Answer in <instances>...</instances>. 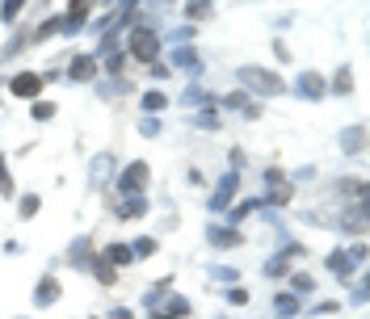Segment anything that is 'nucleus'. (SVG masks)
Here are the masks:
<instances>
[{
  "instance_id": "f257e3e1",
  "label": "nucleus",
  "mask_w": 370,
  "mask_h": 319,
  "mask_svg": "<svg viewBox=\"0 0 370 319\" xmlns=\"http://www.w3.org/2000/svg\"><path fill=\"white\" fill-rule=\"evenodd\" d=\"M127 50H131V59H139V63H156V55H160V43H156V34L152 30H131V43H127Z\"/></svg>"
},
{
  "instance_id": "f03ea898",
  "label": "nucleus",
  "mask_w": 370,
  "mask_h": 319,
  "mask_svg": "<svg viewBox=\"0 0 370 319\" xmlns=\"http://www.w3.org/2000/svg\"><path fill=\"white\" fill-rule=\"evenodd\" d=\"M147 177H152V168H147L143 160H131V164L122 168V177H118V189H122V198H131V193H143V189H147Z\"/></svg>"
},
{
  "instance_id": "7ed1b4c3",
  "label": "nucleus",
  "mask_w": 370,
  "mask_h": 319,
  "mask_svg": "<svg viewBox=\"0 0 370 319\" xmlns=\"http://www.w3.org/2000/svg\"><path fill=\"white\" fill-rule=\"evenodd\" d=\"M240 85H244V89H257V92H282L286 89L274 72H265V67H240Z\"/></svg>"
},
{
  "instance_id": "20e7f679",
  "label": "nucleus",
  "mask_w": 370,
  "mask_h": 319,
  "mask_svg": "<svg viewBox=\"0 0 370 319\" xmlns=\"http://www.w3.org/2000/svg\"><path fill=\"white\" fill-rule=\"evenodd\" d=\"M43 85L46 80L38 76V72H17V76L9 80V92H13V97H26V101H38Z\"/></svg>"
},
{
  "instance_id": "39448f33",
  "label": "nucleus",
  "mask_w": 370,
  "mask_h": 319,
  "mask_svg": "<svg viewBox=\"0 0 370 319\" xmlns=\"http://www.w3.org/2000/svg\"><path fill=\"white\" fill-rule=\"evenodd\" d=\"M92 76H97V59H92V55H76V59H72V67H68V80L89 85Z\"/></svg>"
},
{
  "instance_id": "423d86ee",
  "label": "nucleus",
  "mask_w": 370,
  "mask_h": 319,
  "mask_svg": "<svg viewBox=\"0 0 370 319\" xmlns=\"http://www.w3.org/2000/svg\"><path fill=\"white\" fill-rule=\"evenodd\" d=\"M185 315H189V298H181V294L160 298V311H156V319H185Z\"/></svg>"
},
{
  "instance_id": "0eeeda50",
  "label": "nucleus",
  "mask_w": 370,
  "mask_h": 319,
  "mask_svg": "<svg viewBox=\"0 0 370 319\" xmlns=\"http://www.w3.org/2000/svg\"><path fill=\"white\" fill-rule=\"evenodd\" d=\"M89 9H92V4H72V9L59 17V30H63V34H76V30L89 21Z\"/></svg>"
},
{
  "instance_id": "6e6552de",
  "label": "nucleus",
  "mask_w": 370,
  "mask_h": 319,
  "mask_svg": "<svg viewBox=\"0 0 370 319\" xmlns=\"http://www.w3.org/2000/svg\"><path fill=\"white\" fill-rule=\"evenodd\" d=\"M295 92H299V97H312V101H320L328 89H324V80L316 76V72H303V76L295 80Z\"/></svg>"
},
{
  "instance_id": "1a4fd4ad",
  "label": "nucleus",
  "mask_w": 370,
  "mask_h": 319,
  "mask_svg": "<svg viewBox=\"0 0 370 319\" xmlns=\"http://www.w3.org/2000/svg\"><path fill=\"white\" fill-rule=\"evenodd\" d=\"M114 215H118V219H143V215H147V198H143V193H131V198H122Z\"/></svg>"
},
{
  "instance_id": "9d476101",
  "label": "nucleus",
  "mask_w": 370,
  "mask_h": 319,
  "mask_svg": "<svg viewBox=\"0 0 370 319\" xmlns=\"http://www.w3.org/2000/svg\"><path fill=\"white\" fill-rule=\"evenodd\" d=\"M51 303H59V281L46 274L38 286H34V307H51Z\"/></svg>"
},
{
  "instance_id": "9b49d317",
  "label": "nucleus",
  "mask_w": 370,
  "mask_h": 319,
  "mask_svg": "<svg viewBox=\"0 0 370 319\" xmlns=\"http://www.w3.org/2000/svg\"><path fill=\"white\" fill-rule=\"evenodd\" d=\"M236 185H240V173H228V177H223V185L215 189V198H211V210H228V202H231V193H236Z\"/></svg>"
},
{
  "instance_id": "f8f14e48",
  "label": "nucleus",
  "mask_w": 370,
  "mask_h": 319,
  "mask_svg": "<svg viewBox=\"0 0 370 319\" xmlns=\"http://www.w3.org/2000/svg\"><path fill=\"white\" fill-rule=\"evenodd\" d=\"M206 239H211L215 248H236V244H244V235L236 227H206Z\"/></svg>"
},
{
  "instance_id": "ddd939ff",
  "label": "nucleus",
  "mask_w": 370,
  "mask_h": 319,
  "mask_svg": "<svg viewBox=\"0 0 370 319\" xmlns=\"http://www.w3.org/2000/svg\"><path fill=\"white\" fill-rule=\"evenodd\" d=\"M160 252V239L156 235H139V239H131V256H139V261H147V256H156Z\"/></svg>"
},
{
  "instance_id": "4468645a",
  "label": "nucleus",
  "mask_w": 370,
  "mask_h": 319,
  "mask_svg": "<svg viewBox=\"0 0 370 319\" xmlns=\"http://www.w3.org/2000/svg\"><path fill=\"white\" fill-rule=\"evenodd\" d=\"M68 261H72L76 269H92V252H89V239H76V244L68 248Z\"/></svg>"
},
{
  "instance_id": "2eb2a0df",
  "label": "nucleus",
  "mask_w": 370,
  "mask_h": 319,
  "mask_svg": "<svg viewBox=\"0 0 370 319\" xmlns=\"http://www.w3.org/2000/svg\"><path fill=\"white\" fill-rule=\"evenodd\" d=\"M328 274H337V277H349V274H354V256L337 248V252L328 256Z\"/></svg>"
},
{
  "instance_id": "dca6fc26",
  "label": "nucleus",
  "mask_w": 370,
  "mask_h": 319,
  "mask_svg": "<svg viewBox=\"0 0 370 319\" xmlns=\"http://www.w3.org/2000/svg\"><path fill=\"white\" fill-rule=\"evenodd\" d=\"M362 139H366L362 126H349V131L341 135V151H345V156H358V151H362Z\"/></svg>"
},
{
  "instance_id": "f3484780",
  "label": "nucleus",
  "mask_w": 370,
  "mask_h": 319,
  "mask_svg": "<svg viewBox=\"0 0 370 319\" xmlns=\"http://www.w3.org/2000/svg\"><path fill=\"white\" fill-rule=\"evenodd\" d=\"M274 315L278 319H295L299 315V298H295V294H278L274 298Z\"/></svg>"
},
{
  "instance_id": "a211bd4d",
  "label": "nucleus",
  "mask_w": 370,
  "mask_h": 319,
  "mask_svg": "<svg viewBox=\"0 0 370 319\" xmlns=\"http://www.w3.org/2000/svg\"><path fill=\"white\" fill-rule=\"evenodd\" d=\"M38 210H43V198H38V193H21V198H17V215H21V219H34Z\"/></svg>"
},
{
  "instance_id": "6ab92c4d",
  "label": "nucleus",
  "mask_w": 370,
  "mask_h": 319,
  "mask_svg": "<svg viewBox=\"0 0 370 319\" xmlns=\"http://www.w3.org/2000/svg\"><path fill=\"white\" fill-rule=\"evenodd\" d=\"M139 105H143V114H147V118H152V114H160V109H169V97H164V92H143V101H139Z\"/></svg>"
},
{
  "instance_id": "aec40b11",
  "label": "nucleus",
  "mask_w": 370,
  "mask_h": 319,
  "mask_svg": "<svg viewBox=\"0 0 370 319\" xmlns=\"http://www.w3.org/2000/svg\"><path fill=\"white\" fill-rule=\"evenodd\" d=\"M105 256H110V269H114V265H131V261H135V256H131V244H110V248H105Z\"/></svg>"
},
{
  "instance_id": "412c9836",
  "label": "nucleus",
  "mask_w": 370,
  "mask_h": 319,
  "mask_svg": "<svg viewBox=\"0 0 370 319\" xmlns=\"http://www.w3.org/2000/svg\"><path fill=\"white\" fill-rule=\"evenodd\" d=\"M257 206H261V202H236V206L228 210V227H231V223H244V219H248Z\"/></svg>"
},
{
  "instance_id": "4be33fe9",
  "label": "nucleus",
  "mask_w": 370,
  "mask_h": 319,
  "mask_svg": "<svg viewBox=\"0 0 370 319\" xmlns=\"http://www.w3.org/2000/svg\"><path fill=\"white\" fill-rule=\"evenodd\" d=\"M55 109H59V105H55V101H43V97H38V101L30 105V114H34V122H51V118H55Z\"/></svg>"
},
{
  "instance_id": "5701e85b",
  "label": "nucleus",
  "mask_w": 370,
  "mask_h": 319,
  "mask_svg": "<svg viewBox=\"0 0 370 319\" xmlns=\"http://www.w3.org/2000/svg\"><path fill=\"white\" fill-rule=\"evenodd\" d=\"M173 63H177V67H198V50H194V46H177V50H173Z\"/></svg>"
},
{
  "instance_id": "b1692460",
  "label": "nucleus",
  "mask_w": 370,
  "mask_h": 319,
  "mask_svg": "<svg viewBox=\"0 0 370 319\" xmlns=\"http://www.w3.org/2000/svg\"><path fill=\"white\" fill-rule=\"evenodd\" d=\"M110 168H114V160H110V156H97V160H92V185H101V173H105V181H110Z\"/></svg>"
},
{
  "instance_id": "393cba45",
  "label": "nucleus",
  "mask_w": 370,
  "mask_h": 319,
  "mask_svg": "<svg viewBox=\"0 0 370 319\" xmlns=\"http://www.w3.org/2000/svg\"><path fill=\"white\" fill-rule=\"evenodd\" d=\"M295 277V281H290V290H295V298H299V294H312V290H316V281H312V277L307 274H290Z\"/></svg>"
},
{
  "instance_id": "a878e982",
  "label": "nucleus",
  "mask_w": 370,
  "mask_h": 319,
  "mask_svg": "<svg viewBox=\"0 0 370 319\" xmlns=\"http://www.w3.org/2000/svg\"><path fill=\"white\" fill-rule=\"evenodd\" d=\"M0 193H4V198L17 193V189H13V177H9V160H4V156H0Z\"/></svg>"
},
{
  "instance_id": "bb28decb",
  "label": "nucleus",
  "mask_w": 370,
  "mask_h": 319,
  "mask_svg": "<svg viewBox=\"0 0 370 319\" xmlns=\"http://www.w3.org/2000/svg\"><path fill=\"white\" fill-rule=\"evenodd\" d=\"M92 274H97V281H101V286H114V281H118V277H114V269H110L105 261H92Z\"/></svg>"
},
{
  "instance_id": "cd10ccee",
  "label": "nucleus",
  "mask_w": 370,
  "mask_h": 319,
  "mask_svg": "<svg viewBox=\"0 0 370 319\" xmlns=\"http://www.w3.org/2000/svg\"><path fill=\"white\" fill-rule=\"evenodd\" d=\"M21 9H26L21 0H9V4H0V21H17V17H21Z\"/></svg>"
},
{
  "instance_id": "c85d7f7f",
  "label": "nucleus",
  "mask_w": 370,
  "mask_h": 319,
  "mask_svg": "<svg viewBox=\"0 0 370 319\" xmlns=\"http://www.w3.org/2000/svg\"><path fill=\"white\" fill-rule=\"evenodd\" d=\"M223 105H228V109H248L253 101H248V97H244V89H240V92H228V97H223Z\"/></svg>"
},
{
  "instance_id": "c756f323",
  "label": "nucleus",
  "mask_w": 370,
  "mask_h": 319,
  "mask_svg": "<svg viewBox=\"0 0 370 319\" xmlns=\"http://www.w3.org/2000/svg\"><path fill=\"white\" fill-rule=\"evenodd\" d=\"M185 13H189V21H202V17H211V4L194 0V4H185Z\"/></svg>"
},
{
  "instance_id": "7c9ffc66",
  "label": "nucleus",
  "mask_w": 370,
  "mask_h": 319,
  "mask_svg": "<svg viewBox=\"0 0 370 319\" xmlns=\"http://www.w3.org/2000/svg\"><path fill=\"white\" fill-rule=\"evenodd\" d=\"M286 274V256H270L265 261V277H282Z\"/></svg>"
},
{
  "instance_id": "2f4dec72",
  "label": "nucleus",
  "mask_w": 370,
  "mask_h": 319,
  "mask_svg": "<svg viewBox=\"0 0 370 319\" xmlns=\"http://www.w3.org/2000/svg\"><path fill=\"white\" fill-rule=\"evenodd\" d=\"M354 89V80H349V67H341L337 72V80H332V92H349Z\"/></svg>"
},
{
  "instance_id": "473e14b6",
  "label": "nucleus",
  "mask_w": 370,
  "mask_h": 319,
  "mask_svg": "<svg viewBox=\"0 0 370 319\" xmlns=\"http://www.w3.org/2000/svg\"><path fill=\"white\" fill-rule=\"evenodd\" d=\"M228 303H231V307H244V303H248V290H244V286H231V290H228Z\"/></svg>"
},
{
  "instance_id": "72a5a7b5",
  "label": "nucleus",
  "mask_w": 370,
  "mask_h": 319,
  "mask_svg": "<svg viewBox=\"0 0 370 319\" xmlns=\"http://www.w3.org/2000/svg\"><path fill=\"white\" fill-rule=\"evenodd\" d=\"M21 50H26V38H13V43L0 50V63H4V59H13V55H21Z\"/></svg>"
},
{
  "instance_id": "f704fd0d",
  "label": "nucleus",
  "mask_w": 370,
  "mask_h": 319,
  "mask_svg": "<svg viewBox=\"0 0 370 319\" xmlns=\"http://www.w3.org/2000/svg\"><path fill=\"white\" fill-rule=\"evenodd\" d=\"M206 274H211V277H219V281H228V286L236 281V277H240L236 269H228V265H215V269H206Z\"/></svg>"
},
{
  "instance_id": "c9c22d12",
  "label": "nucleus",
  "mask_w": 370,
  "mask_h": 319,
  "mask_svg": "<svg viewBox=\"0 0 370 319\" xmlns=\"http://www.w3.org/2000/svg\"><path fill=\"white\" fill-rule=\"evenodd\" d=\"M337 311H341V303H316L312 307V315H337Z\"/></svg>"
},
{
  "instance_id": "e433bc0d",
  "label": "nucleus",
  "mask_w": 370,
  "mask_h": 319,
  "mask_svg": "<svg viewBox=\"0 0 370 319\" xmlns=\"http://www.w3.org/2000/svg\"><path fill=\"white\" fill-rule=\"evenodd\" d=\"M110 319H135V315H131L127 307H114V311H110Z\"/></svg>"
}]
</instances>
